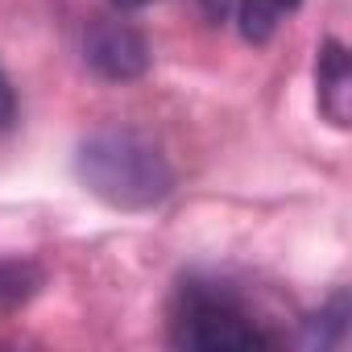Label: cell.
Segmentation results:
<instances>
[{"label": "cell", "instance_id": "6da1fadb", "mask_svg": "<svg viewBox=\"0 0 352 352\" xmlns=\"http://www.w3.org/2000/svg\"><path fill=\"white\" fill-rule=\"evenodd\" d=\"M79 183L116 212L157 208L174 191V166L137 129H96L75 153Z\"/></svg>", "mask_w": 352, "mask_h": 352}, {"label": "cell", "instance_id": "7a4b0ae2", "mask_svg": "<svg viewBox=\"0 0 352 352\" xmlns=\"http://www.w3.org/2000/svg\"><path fill=\"white\" fill-rule=\"evenodd\" d=\"M170 344L191 352H253L278 348V336L236 286L191 274L179 282L170 302Z\"/></svg>", "mask_w": 352, "mask_h": 352}, {"label": "cell", "instance_id": "3957f363", "mask_svg": "<svg viewBox=\"0 0 352 352\" xmlns=\"http://www.w3.org/2000/svg\"><path fill=\"white\" fill-rule=\"evenodd\" d=\"M83 58L108 83H133L149 71V42L124 17H91L83 30Z\"/></svg>", "mask_w": 352, "mask_h": 352}, {"label": "cell", "instance_id": "277c9868", "mask_svg": "<svg viewBox=\"0 0 352 352\" xmlns=\"http://www.w3.org/2000/svg\"><path fill=\"white\" fill-rule=\"evenodd\" d=\"M315 96H319L323 120H331L336 129H348V120H352V63H348V50L340 38H323V46H319Z\"/></svg>", "mask_w": 352, "mask_h": 352}, {"label": "cell", "instance_id": "5b68a950", "mask_svg": "<svg viewBox=\"0 0 352 352\" xmlns=\"http://www.w3.org/2000/svg\"><path fill=\"white\" fill-rule=\"evenodd\" d=\"M204 5H208V13L216 21L232 13L236 25H241V38L261 46V42H270L278 34V25L302 5V0H204Z\"/></svg>", "mask_w": 352, "mask_h": 352}, {"label": "cell", "instance_id": "8992f818", "mask_svg": "<svg viewBox=\"0 0 352 352\" xmlns=\"http://www.w3.org/2000/svg\"><path fill=\"white\" fill-rule=\"evenodd\" d=\"M344 331H348V294H336L319 315L307 319L302 344H307V348H336V344L344 340Z\"/></svg>", "mask_w": 352, "mask_h": 352}, {"label": "cell", "instance_id": "52a82bcc", "mask_svg": "<svg viewBox=\"0 0 352 352\" xmlns=\"http://www.w3.org/2000/svg\"><path fill=\"white\" fill-rule=\"evenodd\" d=\"M42 274L25 261H0V311H13L21 307L34 290H38Z\"/></svg>", "mask_w": 352, "mask_h": 352}, {"label": "cell", "instance_id": "ba28073f", "mask_svg": "<svg viewBox=\"0 0 352 352\" xmlns=\"http://www.w3.org/2000/svg\"><path fill=\"white\" fill-rule=\"evenodd\" d=\"M17 124V91L5 75V67H0V133H9Z\"/></svg>", "mask_w": 352, "mask_h": 352}, {"label": "cell", "instance_id": "9c48e42d", "mask_svg": "<svg viewBox=\"0 0 352 352\" xmlns=\"http://www.w3.org/2000/svg\"><path fill=\"white\" fill-rule=\"evenodd\" d=\"M108 5H112L116 13H133V9H145V5H153V0H108Z\"/></svg>", "mask_w": 352, "mask_h": 352}]
</instances>
